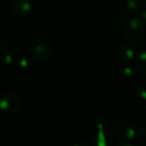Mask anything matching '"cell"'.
<instances>
[{"instance_id":"obj_6","label":"cell","mask_w":146,"mask_h":146,"mask_svg":"<svg viewBox=\"0 0 146 146\" xmlns=\"http://www.w3.org/2000/svg\"><path fill=\"white\" fill-rule=\"evenodd\" d=\"M144 0H128L126 3V10L131 14L140 13L144 8Z\"/></svg>"},{"instance_id":"obj_7","label":"cell","mask_w":146,"mask_h":146,"mask_svg":"<svg viewBox=\"0 0 146 146\" xmlns=\"http://www.w3.org/2000/svg\"><path fill=\"white\" fill-rule=\"evenodd\" d=\"M97 125H98V134H97V145L98 146H106L108 145L107 143V138L105 136V133H104V126L105 124L102 122L101 119H98L97 121Z\"/></svg>"},{"instance_id":"obj_12","label":"cell","mask_w":146,"mask_h":146,"mask_svg":"<svg viewBox=\"0 0 146 146\" xmlns=\"http://www.w3.org/2000/svg\"><path fill=\"white\" fill-rule=\"evenodd\" d=\"M123 74H124V75L127 76V77H131V76L133 75V74L132 68L129 67V66L125 67L124 69H123Z\"/></svg>"},{"instance_id":"obj_15","label":"cell","mask_w":146,"mask_h":146,"mask_svg":"<svg viewBox=\"0 0 146 146\" xmlns=\"http://www.w3.org/2000/svg\"><path fill=\"white\" fill-rule=\"evenodd\" d=\"M83 145H86V142H84V143H83ZM75 145L76 146H80L81 145V141H80V143H78V144H75Z\"/></svg>"},{"instance_id":"obj_11","label":"cell","mask_w":146,"mask_h":146,"mask_svg":"<svg viewBox=\"0 0 146 146\" xmlns=\"http://www.w3.org/2000/svg\"><path fill=\"white\" fill-rule=\"evenodd\" d=\"M137 94L138 96L143 99V100H146V88L145 87H143V86H139L138 89H137Z\"/></svg>"},{"instance_id":"obj_5","label":"cell","mask_w":146,"mask_h":146,"mask_svg":"<svg viewBox=\"0 0 146 146\" xmlns=\"http://www.w3.org/2000/svg\"><path fill=\"white\" fill-rule=\"evenodd\" d=\"M32 7L31 0H14L12 9L17 16H24L29 13Z\"/></svg>"},{"instance_id":"obj_3","label":"cell","mask_w":146,"mask_h":146,"mask_svg":"<svg viewBox=\"0 0 146 146\" xmlns=\"http://www.w3.org/2000/svg\"><path fill=\"white\" fill-rule=\"evenodd\" d=\"M21 105V99L15 92H7L0 98V109L7 113L17 111Z\"/></svg>"},{"instance_id":"obj_13","label":"cell","mask_w":146,"mask_h":146,"mask_svg":"<svg viewBox=\"0 0 146 146\" xmlns=\"http://www.w3.org/2000/svg\"><path fill=\"white\" fill-rule=\"evenodd\" d=\"M139 18H140L143 21H145L146 22V10H144V11H141V12H140Z\"/></svg>"},{"instance_id":"obj_10","label":"cell","mask_w":146,"mask_h":146,"mask_svg":"<svg viewBox=\"0 0 146 146\" xmlns=\"http://www.w3.org/2000/svg\"><path fill=\"white\" fill-rule=\"evenodd\" d=\"M137 70L143 75H146V61H137Z\"/></svg>"},{"instance_id":"obj_2","label":"cell","mask_w":146,"mask_h":146,"mask_svg":"<svg viewBox=\"0 0 146 146\" xmlns=\"http://www.w3.org/2000/svg\"><path fill=\"white\" fill-rule=\"evenodd\" d=\"M122 31L128 38H136L144 31V23L139 17L130 16L127 18L122 26Z\"/></svg>"},{"instance_id":"obj_9","label":"cell","mask_w":146,"mask_h":146,"mask_svg":"<svg viewBox=\"0 0 146 146\" xmlns=\"http://www.w3.org/2000/svg\"><path fill=\"white\" fill-rule=\"evenodd\" d=\"M0 61L5 65L11 64L14 61V56L12 55V52L6 48L0 49Z\"/></svg>"},{"instance_id":"obj_8","label":"cell","mask_w":146,"mask_h":146,"mask_svg":"<svg viewBox=\"0 0 146 146\" xmlns=\"http://www.w3.org/2000/svg\"><path fill=\"white\" fill-rule=\"evenodd\" d=\"M119 53L120 56L123 58V59H127V60H132L134 57V50L127 44H123L120 47L119 50Z\"/></svg>"},{"instance_id":"obj_14","label":"cell","mask_w":146,"mask_h":146,"mask_svg":"<svg viewBox=\"0 0 146 146\" xmlns=\"http://www.w3.org/2000/svg\"><path fill=\"white\" fill-rule=\"evenodd\" d=\"M139 60L141 61H146V52H142L139 55Z\"/></svg>"},{"instance_id":"obj_1","label":"cell","mask_w":146,"mask_h":146,"mask_svg":"<svg viewBox=\"0 0 146 146\" xmlns=\"http://www.w3.org/2000/svg\"><path fill=\"white\" fill-rule=\"evenodd\" d=\"M113 130L115 134L123 140H132L135 138L137 133L134 125L125 119H118L115 121Z\"/></svg>"},{"instance_id":"obj_4","label":"cell","mask_w":146,"mask_h":146,"mask_svg":"<svg viewBox=\"0 0 146 146\" xmlns=\"http://www.w3.org/2000/svg\"><path fill=\"white\" fill-rule=\"evenodd\" d=\"M52 54V46L46 42L38 44L33 50L32 56L34 60L38 62H43L50 58Z\"/></svg>"},{"instance_id":"obj_16","label":"cell","mask_w":146,"mask_h":146,"mask_svg":"<svg viewBox=\"0 0 146 146\" xmlns=\"http://www.w3.org/2000/svg\"><path fill=\"white\" fill-rule=\"evenodd\" d=\"M2 43H3V38H2V35L0 34V47L2 45Z\"/></svg>"}]
</instances>
